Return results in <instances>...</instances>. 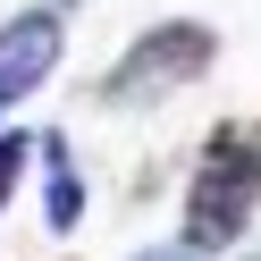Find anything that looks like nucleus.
Segmentation results:
<instances>
[{
  "label": "nucleus",
  "mask_w": 261,
  "mask_h": 261,
  "mask_svg": "<svg viewBox=\"0 0 261 261\" xmlns=\"http://www.w3.org/2000/svg\"><path fill=\"white\" fill-rule=\"evenodd\" d=\"M261 211V135L253 126H211L202 160H194V186H186V244L194 253H219L253 227Z\"/></svg>",
  "instance_id": "obj_1"
},
{
  "label": "nucleus",
  "mask_w": 261,
  "mask_h": 261,
  "mask_svg": "<svg viewBox=\"0 0 261 261\" xmlns=\"http://www.w3.org/2000/svg\"><path fill=\"white\" fill-rule=\"evenodd\" d=\"M42 9H76V0H42Z\"/></svg>",
  "instance_id": "obj_7"
},
{
  "label": "nucleus",
  "mask_w": 261,
  "mask_h": 261,
  "mask_svg": "<svg viewBox=\"0 0 261 261\" xmlns=\"http://www.w3.org/2000/svg\"><path fill=\"white\" fill-rule=\"evenodd\" d=\"M25 160H34V135H0V211H9V194H17Z\"/></svg>",
  "instance_id": "obj_5"
},
{
  "label": "nucleus",
  "mask_w": 261,
  "mask_h": 261,
  "mask_svg": "<svg viewBox=\"0 0 261 261\" xmlns=\"http://www.w3.org/2000/svg\"><path fill=\"white\" fill-rule=\"evenodd\" d=\"M51 68H59V17L51 9H25V17L0 25V110H17Z\"/></svg>",
  "instance_id": "obj_3"
},
{
  "label": "nucleus",
  "mask_w": 261,
  "mask_h": 261,
  "mask_svg": "<svg viewBox=\"0 0 261 261\" xmlns=\"http://www.w3.org/2000/svg\"><path fill=\"white\" fill-rule=\"evenodd\" d=\"M34 160H42V219L76 227V219H85V177H76L68 135H34Z\"/></svg>",
  "instance_id": "obj_4"
},
{
  "label": "nucleus",
  "mask_w": 261,
  "mask_h": 261,
  "mask_svg": "<svg viewBox=\"0 0 261 261\" xmlns=\"http://www.w3.org/2000/svg\"><path fill=\"white\" fill-rule=\"evenodd\" d=\"M211 59H219L211 25L169 17V25H152L143 42H126V59L101 76V101H110V110H152V101H169V93H186Z\"/></svg>",
  "instance_id": "obj_2"
},
{
  "label": "nucleus",
  "mask_w": 261,
  "mask_h": 261,
  "mask_svg": "<svg viewBox=\"0 0 261 261\" xmlns=\"http://www.w3.org/2000/svg\"><path fill=\"white\" fill-rule=\"evenodd\" d=\"M135 261H202L194 244H152V253H135Z\"/></svg>",
  "instance_id": "obj_6"
}]
</instances>
